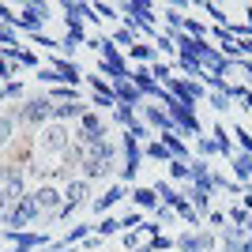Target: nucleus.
Returning <instances> with one entry per match:
<instances>
[{
	"label": "nucleus",
	"mask_w": 252,
	"mask_h": 252,
	"mask_svg": "<svg viewBox=\"0 0 252 252\" xmlns=\"http://www.w3.org/2000/svg\"><path fill=\"white\" fill-rule=\"evenodd\" d=\"M45 252H75V249H68V245H61V241H53V245H49Z\"/></svg>",
	"instance_id": "57"
},
{
	"label": "nucleus",
	"mask_w": 252,
	"mask_h": 252,
	"mask_svg": "<svg viewBox=\"0 0 252 252\" xmlns=\"http://www.w3.org/2000/svg\"><path fill=\"white\" fill-rule=\"evenodd\" d=\"M31 45H42V49H61V42H57V38H49L45 31H34V34H31Z\"/></svg>",
	"instance_id": "46"
},
{
	"label": "nucleus",
	"mask_w": 252,
	"mask_h": 252,
	"mask_svg": "<svg viewBox=\"0 0 252 252\" xmlns=\"http://www.w3.org/2000/svg\"><path fill=\"white\" fill-rule=\"evenodd\" d=\"M185 34H189V38H211V27L203 19H192L189 15V19H185Z\"/></svg>",
	"instance_id": "40"
},
{
	"label": "nucleus",
	"mask_w": 252,
	"mask_h": 252,
	"mask_svg": "<svg viewBox=\"0 0 252 252\" xmlns=\"http://www.w3.org/2000/svg\"><path fill=\"white\" fill-rule=\"evenodd\" d=\"M94 11H98V19H121V8H117V4H94Z\"/></svg>",
	"instance_id": "50"
},
{
	"label": "nucleus",
	"mask_w": 252,
	"mask_h": 252,
	"mask_svg": "<svg viewBox=\"0 0 252 252\" xmlns=\"http://www.w3.org/2000/svg\"><path fill=\"white\" fill-rule=\"evenodd\" d=\"M128 192H132V189H128V185H121V181H113L109 189H102V192H98V196H94V200H91V211H94L98 219H105V215H109V211H113V207H117V203H121V200H128Z\"/></svg>",
	"instance_id": "12"
},
{
	"label": "nucleus",
	"mask_w": 252,
	"mask_h": 252,
	"mask_svg": "<svg viewBox=\"0 0 252 252\" xmlns=\"http://www.w3.org/2000/svg\"><path fill=\"white\" fill-rule=\"evenodd\" d=\"M121 226H125V230H139V226H143V211H125V215H121Z\"/></svg>",
	"instance_id": "45"
},
{
	"label": "nucleus",
	"mask_w": 252,
	"mask_h": 252,
	"mask_svg": "<svg viewBox=\"0 0 252 252\" xmlns=\"http://www.w3.org/2000/svg\"><path fill=\"white\" fill-rule=\"evenodd\" d=\"M233 72H241L245 79H252V61H233Z\"/></svg>",
	"instance_id": "54"
},
{
	"label": "nucleus",
	"mask_w": 252,
	"mask_h": 252,
	"mask_svg": "<svg viewBox=\"0 0 252 252\" xmlns=\"http://www.w3.org/2000/svg\"><path fill=\"white\" fill-rule=\"evenodd\" d=\"M27 98V87H23V79H15V83H4V91H0V102H23Z\"/></svg>",
	"instance_id": "36"
},
{
	"label": "nucleus",
	"mask_w": 252,
	"mask_h": 252,
	"mask_svg": "<svg viewBox=\"0 0 252 252\" xmlns=\"http://www.w3.org/2000/svg\"><path fill=\"white\" fill-rule=\"evenodd\" d=\"M173 249L177 252H219V233L215 230H181L173 237Z\"/></svg>",
	"instance_id": "8"
},
{
	"label": "nucleus",
	"mask_w": 252,
	"mask_h": 252,
	"mask_svg": "<svg viewBox=\"0 0 252 252\" xmlns=\"http://www.w3.org/2000/svg\"><path fill=\"white\" fill-rule=\"evenodd\" d=\"M245 241H249V230H245V226H222V230H219L222 252H241Z\"/></svg>",
	"instance_id": "18"
},
{
	"label": "nucleus",
	"mask_w": 252,
	"mask_h": 252,
	"mask_svg": "<svg viewBox=\"0 0 252 252\" xmlns=\"http://www.w3.org/2000/svg\"><path fill=\"white\" fill-rule=\"evenodd\" d=\"M87 109H91L87 102H61V105H53V121L57 125H75Z\"/></svg>",
	"instance_id": "19"
},
{
	"label": "nucleus",
	"mask_w": 252,
	"mask_h": 252,
	"mask_svg": "<svg viewBox=\"0 0 252 252\" xmlns=\"http://www.w3.org/2000/svg\"><path fill=\"white\" fill-rule=\"evenodd\" d=\"M49 68L61 75V83H64V87H79V83L87 79V72H83L75 61H68V57H49Z\"/></svg>",
	"instance_id": "13"
},
{
	"label": "nucleus",
	"mask_w": 252,
	"mask_h": 252,
	"mask_svg": "<svg viewBox=\"0 0 252 252\" xmlns=\"http://www.w3.org/2000/svg\"><path fill=\"white\" fill-rule=\"evenodd\" d=\"M230 136H233V143H237V151H241V155H252V132H249L245 125H233Z\"/></svg>",
	"instance_id": "32"
},
{
	"label": "nucleus",
	"mask_w": 252,
	"mask_h": 252,
	"mask_svg": "<svg viewBox=\"0 0 252 252\" xmlns=\"http://www.w3.org/2000/svg\"><path fill=\"white\" fill-rule=\"evenodd\" d=\"M34 79H38V83H45V91H49V87H64V83H61V75L53 72L49 64H42V68L34 72Z\"/></svg>",
	"instance_id": "43"
},
{
	"label": "nucleus",
	"mask_w": 252,
	"mask_h": 252,
	"mask_svg": "<svg viewBox=\"0 0 252 252\" xmlns=\"http://www.w3.org/2000/svg\"><path fill=\"white\" fill-rule=\"evenodd\" d=\"M34 203H38V215H42V222H57V215H61L64 207V189L61 185H49V181H38L31 189Z\"/></svg>",
	"instance_id": "6"
},
{
	"label": "nucleus",
	"mask_w": 252,
	"mask_h": 252,
	"mask_svg": "<svg viewBox=\"0 0 252 252\" xmlns=\"http://www.w3.org/2000/svg\"><path fill=\"white\" fill-rule=\"evenodd\" d=\"M203 226L219 233L222 226H230V219H226V211H222V207H211V211H207V219H203Z\"/></svg>",
	"instance_id": "39"
},
{
	"label": "nucleus",
	"mask_w": 252,
	"mask_h": 252,
	"mask_svg": "<svg viewBox=\"0 0 252 252\" xmlns=\"http://www.w3.org/2000/svg\"><path fill=\"white\" fill-rule=\"evenodd\" d=\"M72 132H75V136H91V132H109V128H105V121H102L98 109H87V113L72 125Z\"/></svg>",
	"instance_id": "22"
},
{
	"label": "nucleus",
	"mask_w": 252,
	"mask_h": 252,
	"mask_svg": "<svg viewBox=\"0 0 252 252\" xmlns=\"http://www.w3.org/2000/svg\"><path fill=\"white\" fill-rule=\"evenodd\" d=\"M139 117H143V125L151 128V132H155V136H169V132H177V125H173V117L166 113V109H162V105L158 102H143L136 109Z\"/></svg>",
	"instance_id": "11"
},
{
	"label": "nucleus",
	"mask_w": 252,
	"mask_h": 252,
	"mask_svg": "<svg viewBox=\"0 0 252 252\" xmlns=\"http://www.w3.org/2000/svg\"><path fill=\"white\" fill-rule=\"evenodd\" d=\"M94 233L98 237H117V233H125V226H121V219H117V215H105V219H98L94 222Z\"/></svg>",
	"instance_id": "29"
},
{
	"label": "nucleus",
	"mask_w": 252,
	"mask_h": 252,
	"mask_svg": "<svg viewBox=\"0 0 252 252\" xmlns=\"http://www.w3.org/2000/svg\"><path fill=\"white\" fill-rule=\"evenodd\" d=\"M53 19V4H45V0H31V4H23L19 15H15V31H42V23Z\"/></svg>",
	"instance_id": "9"
},
{
	"label": "nucleus",
	"mask_w": 252,
	"mask_h": 252,
	"mask_svg": "<svg viewBox=\"0 0 252 252\" xmlns=\"http://www.w3.org/2000/svg\"><path fill=\"white\" fill-rule=\"evenodd\" d=\"M230 169H233V181L237 185H245V189H252V155H237L230 158Z\"/></svg>",
	"instance_id": "23"
},
{
	"label": "nucleus",
	"mask_w": 252,
	"mask_h": 252,
	"mask_svg": "<svg viewBox=\"0 0 252 252\" xmlns=\"http://www.w3.org/2000/svg\"><path fill=\"white\" fill-rule=\"evenodd\" d=\"M207 105L215 109V113H230V105H233L230 87H226V91H207Z\"/></svg>",
	"instance_id": "31"
},
{
	"label": "nucleus",
	"mask_w": 252,
	"mask_h": 252,
	"mask_svg": "<svg viewBox=\"0 0 252 252\" xmlns=\"http://www.w3.org/2000/svg\"><path fill=\"white\" fill-rule=\"evenodd\" d=\"M15 15H19V11H11V4H0V27H11V31H15Z\"/></svg>",
	"instance_id": "51"
},
{
	"label": "nucleus",
	"mask_w": 252,
	"mask_h": 252,
	"mask_svg": "<svg viewBox=\"0 0 252 252\" xmlns=\"http://www.w3.org/2000/svg\"><path fill=\"white\" fill-rule=\"evenodd\" d=\"M109 38H113V45H117L121 53H128L136 42H143V31H139V27H125V23H121V27H117Z\"/></svg>",
	"instance_id": "24"
},
{
	"label": "nucleus",
	"mask_w": 252,
	"mask_h": 252,
	"mask_svg": "<svg viewBox=\"0 0 252 252\" xmlns=\"http://www.w3.org/2000/svg\"><path fill=\"white\" fill-rule=\"evenodd\" d=\"M226 219H230V226H245V230L252 226V215L241 207V203H230V207H226Z\"/></svg>",
	"instance_id": "34"
},
{
	"label": "nucleus",
	"mask_w": 252,
	"mask_h": 252,
	"mask_svg": "<svg viewBox=\"0 0 252 252\" xmlns=\"http://www.w3.org/2000/svg\"><path fill=\"white\" fill-rule=\"evenodd\" d=\"M155 49H158V53H169V57L177 61V42H173V34H169V31H162V34L155 38Z\"/></svg>",
	"instance_id": "41"
},
{
	"label": "nucleus",
	"mask_w": 252,
	"mask_h": 252,
	"mask_svg": "<svg viewBox=\"0 0 252 252\" xmlns=\"http://www.w3.org/2000/svg\"><path fill=\"white\" fill-rule=\"evenodd\" d=\"M11 117L27 132H42L45 125H53V102L45 94H31V98H23L19 105H11Z\"/></svg>",
	"instance_id": "2"
},
{
	"label": "nucleus",
	"mask_w": 252,
	"mask_h": 252,
	"mask_svg": "<svg viewBox=\"0 0 252 252\" xmlns=\"http://www.w3.org/2000/svg\"><path fill=\"white\" fill-rule=\"evenodd\" d=\"M91 200H94V185L87 177H72L64 185V207H61V215H57V222H68L79 207H91Z\"/></svg>",
	"instance_id": "5"
},
{
	"label": "nucleus",
	"mask_w": 252,
	"mask_h": 252,
	"mask_svg": "<svg viewBox=\"0 0 252 252\" xmlns=\"http://www.w3.org/2000/svg\"><path fill=\"white\" fill-rule=\"evenodd\" d=\"M147 245H151L155 252H166V249H173V237H169V233H155Z\"/></svg>",
	"instance_id": "49"
},
{
	"label": "nucleus",
	"mask_w": 252,
	"mask_h": 252,
	"mask_svg": "<svg viewBox=\"0 0 252 252\" xmlns=\"http://www.w3.org/2000/svg\"><path fill=\"white\" fill-rule=\"evenodd\" d=\"M8 207H11V203H8V192H4V185H0V219L8 215Z\"/></svg>",
	"instance_id": "55"
},
{
	"label": "nucleus",
	"mask_w": 252,
	"mask_h": 252,
	"mask_svg": "<svg viewBox=\"0 0 252 252\" xmlns=\"http://www.w3.org/2000/svg\"><path fill=\"white\" fill-rule=\"evenodd\" d=\"M121 245H125V252L139 249V245H143V233H139V230H125V233H121Z\"/></svg>",
	"instance_id": "47"
},
{
	"label": "nucleus",
	"mask_w": 252,
	"mask_h": 252,
	"mask_svg": "<svg viewBox=\"0 0 252 252\" xmlns=\"http://www.w3.org/2000/svg\"><path fill=\"white\" fill-rule=\"evenodd\" d=\"M169 181L189 185V181H192V166H189V162H181V158H173V162H169Z\"/></svg>",
	"instance_id": "33"
},
{
	"label": "nucleus",
	"mask_w": 252,
	"mask_h": 252,
	"mask_svg": "<svg viewBox=\"0 0 252 252\" xmlns=\"http://www.w3.org/2000/svg\"><path fill=\"white\" fill-rule=\"evenodd\" d=\"M155 192H158V200L166 203V207H173L177 215L189 207V196H185L181 189H173V181H162V177H158V181H155Z\"/></svg>",
	"instance_id": "15"
},
{
	"label": "nucleus",
	"mask_w": 252,
	"mask_h": 252,
	"mask_svg": "<svg viewBox=\"0 0 252 252\" xmlns=\"http://www.w3.org/2000/svg\"><path fill=\"white\" fill-rule=\"evenodd\" d=\"M98 75L105 83H125V79H132V64L128 61H98Z\"/></svg>",
	"instance_id": "16"
},
{
	"label": "nucleus",
	"mask_w": 252,
	"mask_h": 252,
	"mask_svg": "<svg viewBox=\"0 0 252 252\" xmlns=\"http://www.w3.org/2000/svg\"><path fill=\"white\" fill-rule=\"evenodd\" d=\"M132 252H155V249H151V245L143 241V245H139V249H132Z\"/></svg>",
	"instance_id": "58"
},
{
	"label": "nucleus",
	"mask_w": 252,
	"mask_h": 252,
	"mask_svg": "<svg viewBox=\"0 0 252 252\" xmlns=\"http://www.w3.org/2000/svg\"><path fill=\"white\" fill-rule=\"evenodd\" d=\"M61 15H64V23H102L94 4H83V0H64Z\"/></svg>",
	"instance_id": "14"
},
{
	"label": "nucleus",
	"mask_w": 252,
	"mask_h": 252,
	"mask_svg": "<svg viewBox=\"0 0 252 252\" xmlns=\"http://www.w3.org/2000/svg\"><path fill=\"white\" fill-rule=\"evenodd\" d=\"M151 215H155V222H158V226H177V211H173V207H166V203H158V207L155 211H151Z\"/></svg>",
	"instance_id": "38"
},
{
	"label": "nucleus",
	"mask_w": 252,
	"mask_h": 252,
	"mask_svg": "<svg viewBox=\"0 0 252 252\" xmlns=\"http://www.w3.org/2000/svg\"><path fill=\"white\" fill-rule=\"evenodd\" d=\"M192 143H196V158H207L211 162V158L219 155V143H215L211 136H200V139H192Z\"/></svg>",
	"instance_id": "37"
},
{
	"label": "nucleus",
	"mask_w": 252,
	"mask_h": 252,
	"mask_svg": "<svg viewBox=\"0 0 252 252\" xmlns=\"http://www.w3.org/2000/svg\"><path fill=\"white\" fill-rule=\"evenodd\" d=\"M151 75H155L158 83L166 87L169 79H173V64H169V61H155V64H151Z\"/></svg>",
	"instance_id": "42"
},
{
	"label": "nucleus",
	"mask_w": 252,
	"mask_h": 252,
	"mask_svg": "<svg viewBox=\"0 0 252 252\" xmlns=\"http://www.w3.org/2000/svg\"><path fill=\"white\" fill-rule=\"evenodd\" d=\"M34 226H42V215H38L34 196L27 192L19 203H11V207H8V215L0 219V230H34Z\"/></svg>",
	"instance_id": "4"
},
{
	"label": "nucleus",
	"mask_w": 252,
	"mask_h": 252,
	"mask_svg": "<svg viewBox=\"0 0 252 252\" xmlns=\"http://www.w3.org/2000/svg\"><path fill=\"white\" fill-rule=\"evenodd\" d=\"M249 233H252V226H249Z\"/></svg>",
	"instance_id": "60"
},
{
	"label": "nucleus",
	"mask_w": 252,
	"mask_h": 252,
	"mask_svg": "<svg viewBox=\"0 0 252 252\" xmlns=\"http://www.w3.org/2000/svg\"><path fill=\"white\" fill-rule=\"evenodd\" d=\"M139 233H143V237H155V233H162V226H158L155 219H143V226H139Z\"/></svg>",
	"instance_id": "52"
},
{
	"label": "nucleus",
	"mask_w": 252,
	"mask_h": 252,
	"mask_svg": "<svg viewBox=\"0 0 252 252\" xmlns=\"http://www.w3.org/2000/svg\"><path fill=\"white\" fill-rule=\"evenodd\" d=\"M143 158H151V162H166V166H169V162H173V155H169V147H166V143H162V139H151V143H143Z\"/></svg>",
	"instance_id": "28"
},
{
	"label": "nucleus",
	"mask_w": 252,
	"mask_h": 252,
	"mask_svg": "<svg viewBox=\"0 0 252 252\" xmlns=\"http://www.w3.org/2000/svg\"><path fill=\"white\" fill-rule=\"evenodd\" d=\"M200 8L207 11V15H211V23H215V27H226V23H230V19H226V11H222L219 4H211V0H203Z\"/></svg>",
	"instance_id": "44"
},
{
	"label": "nucleus",
	"mask_w": 252,
	"mask_h": 252,
	"mask_svg": "<svg viewBox=\"0 0 252 252\" xmlns=\"http://www.w3.org/2000/svg\"><path fill=\"white\" fill-rule=\"evenodd\" d=\"M94 233V222H83V226H72V230H64V237H61V245H68V249H79V245L87 241Z\"/></svg>",
	"instance_id": "27"
},
{
	"label": "nucleus",
	"mask_w": 252,
	"mask_h": 252,
	"mask_svg": "<svg viewBox=\"0 0 252 252\" xmlns=\"http://www.w3.org/2000/svg\"><path fill=\"white\" fill-rule=\"evenodd\" d=\"M185 19H189L185 11H177V8H173V4H162V23H166V27H169V34L185 31Z\"/></svg>",
	"instance_id": "30"
},
{
	"label": "nucleus",
	"mask_w": 252,
	"mask_h": 252,
	"mask_svg": "<svg viewBox=\"0 0 252 252\" xmlns=\"http://www.w3.org/2000/svg\"><path fill=\"white\" fill-rule=\"evenodd\" d=\"M0 49H19V34L11 27H0Z\"/></svg>",
	"instance_id": "48"
},
{
	"label": "nucleus",
	"mask_w": 252,
	"mask_h": 252,
	"mask_svg": "<svg viewBox=\"0 0 252 252\" xmlns=\"http://www.w3.org/2000/svg\"><path fill=\"white\" fill-rule=\"evenodd\" d=\"M4 61H15L23 72H38V68H42V57H38L34 49H27V45H19V49H15V57H4Z\"/></svg>",
	"instance_id": "26"
},
{
	"label": "nucleus",
	"mask_w": 252,
	"mask_h": 252,
	"mask_svg": "<svg viewBox=\"0 0 252 252\" xmlns=\"http://www.w3.org/2000/svg\"><path fill=\"white\" fill-rule=\"evenodd\" d=\"M136 121H139L136 109H128V105H117V109H113V125L117 128H132Z\"/></svg>",
	"instance_id": "35"
},
{
	"label": "nucleus",
	"mask_w": 252,
	"mask_h": 252,
	"mask_svg": "<svg viewBox=\"0 0 252 252\" xmlns=\"http://www.w3.org/2000/svg\"><path fill=\"white\" fill-rule=\"evenodd\" d=\"M72 147V125H45L42 132H34V151L42 158H64Z\"/></svg>",
	"instance_id": "3"
},
{
	"label": "nucleus",
	"mask_w": 252,
	"mask_h": 252,
	"mask_svg": "<svg viewBox=\"0 0 252 252\" xmlns=\"http://www.w3.org/2000/svg\"><path fill=\"white\" fill-rule=\"evenodd\" d=\"M113 94H117V102L128 105V109H139V105L147 102V98H143L136 87H132V79H125V83H113Z\"/></svg>",
	"instance_id": "25"
},
{
	"label": "nucleus",
	"mask_w": 252,
	"mask_h": 252,
	"mask_svg": "<svg viewBox=\"0 0 252 252\" xmlns=\"http://www.w3.org/2000/svg\"><path fill=\"white\" fill-rule=\"evenodd\" d=\"M241 113H249V117H252V91L241 98Z\"/></svg>",
	"instance_id": "56"
},
{
	"label": "nucleus",
	"mask_w": 252,
	"mask_h": 252,
	"mask_svg": "<svg viewBox=\"0 0 252 252\" xmlns=\"http://www.w3.org/2000/svg\"><path fill=\"white\" fill-rule=\"evenodd\" d=\"M125 61L128 64H155V61H162V53L155 49V42H136L125 53Z\"/></svg>",
	"instance_id": "21"
},
{
	"label": "nucleus",
	"mask_w": 252,
	"mask_h": 252,
	"mask_svg": "<svg viewBox=\"0 0 252 252\" xmlns=\"http://www.w3.org/2000/svg\"><path fill=\"white\" fill-rule=\"evenodd\" d=\"M139 166H143V143L125 132V136H121V169H117V181H121V185H132Z\"/></svg>",
	"instance_id": "7"
},
{
	"label": "nucleus",
	"mask_w": 252,
	"mask_h": 252,
	"mask_svg": "<svg viewBox=\"0 0 252 252\" xmlns=\"http://www.w3.org/2000/svg\"><path fill=\"white\" fill-rule=\"evenodd\" d=\"M15 143H19V121L8 109V113H0V151H11Z\"/></svg>",
	"instance_id": "20"
},
{
	"label": "nucleus",
	"mask_w": 252,
	"mask_h": 252,
	"mask_svg": "<svg viewBox=\"0 0 252 252\" xmlns=\"http://www.w3.org/2000/svg\"><path fill=\"white\" fill-rule=\"evenodd\" d=\"M166 91H169L173 98H177V102L192 105V109H196L200 102H207V87H203V83H196V79H185V75H173V79L166 83Z\"/></svg>",
	"instance_id": "10"
},
{
	"label": "nucleus",
	"mask_w": 252,
	"mask_h": 252,
	"mask_svg": "<svg viewBox=\"0 0 252 252\" xmlns=\"http://www.w3.org/2000/svg\"><path fill=\"white\" fill-rule=\"evenodd\" d=\"M121 8V19L125 27H139L143 31V42H155L158 34V4L155 0H125V4H117Z\"/></svg>",
	"instance_id": "1"
},
{
	"label": "nucleus",
	"mask_w": 252,
	"mask_h": 252,
	"mask_svg": "<svg viewBox=\"0 0 252 252\" xmlns=\"http://www.w3.org/2000/svg\"><path fill=\"white\" fill-rule=\"evenodd\" d=\"M128 200H132L136 211H155L158 203H162V200H158V192H155V185H132Z\"/></svg>",
	"instance_id": "17"
},
{
	"label": "nucleus",
	"mask_w": 252,
	"mask_h": 252,
	"mask_svg": "<svg viewBox=\"0 0 252 252\" xmlns=\"http://www.w3.org/2000/svg\"><path fill=\"white\" fill-rule=\"evenodd\" d=\"M245 94H249V87H245V83H230V98H233V102H241Z\"/></svg>",
	"instance_id": "53"
},
{
	"label": "nucleus",
	"mask_w": 252,
	"mask_h": 252,
	"mask_svg": "<svg viewBox=\"0 0 252 252\" xmlns=\"http://www.w3.org/2000/svg\"><path fill=\"white\" fill-rule=\"evenodd\" d=\"M241 252H252V233H249V241H245V249Z\"/></svg>",
	"instance_id": "59"
}]
</instances>
